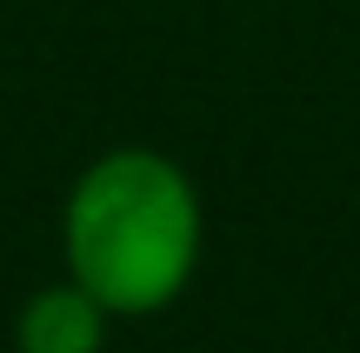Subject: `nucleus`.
I'll use <instances>...</instances> for the list:
<instances>
[{
    "instance_id": "2",
    "label": "nucleus",
    "mask_w": 360,
    "mask_h": 353,
    "mask_svg": "<svg viewBox=\"0 0 360 353\" xmlns=\"http://www.w3.org/2000/svg\"><path fill=\"white\" fill-rule=\"evenodd\" d=\"M114 314L94 300L80 280H47L13 314V353H107Z\"/></svg>"
},
{
    "instance_id": "1",
    "label": "nucleus",
    "mask_w": 360,
    "mask_h": 353,
    "mask_svg": "<svg viewBox=\"0 0 360 353\" xmlns=\"http://www.w3.org/2000/svg\"><path fill=\"white\" fill-rule=\"evenodd\" d=\"M207 253V207L193 173L160 147H107L67 180L60 274L114 320H154L193 287Z\"/></svg>"
}]
</instances>
